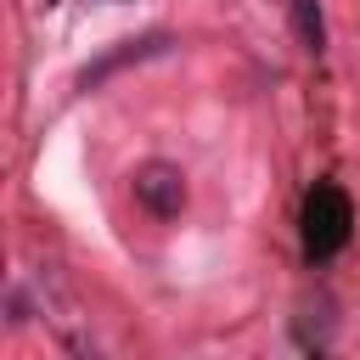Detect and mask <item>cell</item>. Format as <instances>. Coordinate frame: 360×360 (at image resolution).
I'll list each match as a JSON object with an SVG mask.
<instances>
[{"label":"cell","mask_w":360,"mask_h":360,"mask_svg":"<svg viewBox=\"0 0 360 360\" xmlns=\"http://www.w3.org/2000/svg\"><path fill=\"white\" fill-rule=\"evenodd\" d=\"M298 225H304V259H309V264H326L332 253H343V242H349V231H354V202H349V191L332 186V180H315L309 197H304Z\"/></svg>","instance_id":"1"},{"label":"cell","mask_w":360,"mask_h":360,"mask_svg":"<svg viewBox=\"0 0 360 360\" xmlns=\"http://www.w3.org/2000/svg\"><path fill=\"white\" fill-rule=\"evenodd\" d=\"M129 186H135V202H141L146 214H158V219H174V214L186 208V174H180L174 163H163V158L141 163V169L129 174Z\"/></svg>","instance_id":"2"},{"label":"cell","mask_w":360,"mask_h":360,"mask_svg":"<svg viewBox=\"0 0 360 360\" xmlns=\"http://www.w3.org/2000/svg\"><path fill=\"white\" fill-rule=\"evenodd\" d=\"M169 45H174V34H141V39H118L112 51H101L84 73H79V90H96V84H107L112 73H124V68H141V62H152V56H169Z\"/></svg>","instance_id":"3"},{"label":"cell","mask_w":360,"mask_h":360,"mask_svg":"<svg viewBox=\"0 0 360 360\" xmlns=\"http://www.w3.org/2000/svg\"><path fill=\"white\" fill-rule=\"evenodd\" d=\"M287 11H292V34H298V45H304L309 56H321V51H326V17H321V0H287Z\"/></svg>","instance_id":"4"}]
</instances>
